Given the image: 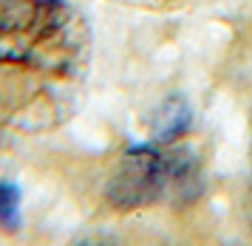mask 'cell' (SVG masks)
<instances>
[{"label": "cell", "instance_id": "obj_1", "mask_svg": "<svg viewBox=\"0 0 252 246\" xmlns=\"http://www.w3.org/2000/svg\"><path fill=\"white\" fill-rule=\"evenodd\" d=\"M88 29L65 0L0 3V127L48 130L74 108Z\"/></svg>", "mask_w": 252, "mask_h": 246}, {"label": "cell", "instance_id": "obj_2", "mask_svg": "<svg viewBox=\"0 0 252 246\" xmlns=\"http://www.w3.org/2000/svg\"><path fill=\"white\" fill-rule=\"evenodd\" d=\"M167 192V150L156 145L130 147L108 181V201L116 210H139L164 201Z\"/></svg>", "mask_w": 252, "mask_h": 246}, {"label": "cell", "instance_id": "obj_3", "mask_svg": "<svg viewBox=\"0 0 252 246\" xmlns=\"http://www.w3.org/2000/svg\"><path fill=\"white\" fill-rule=\"evenodd\" d=\"M201 195V167L193 150H167V192L164 201L173 207L193 204Z\"/></svg>", "mask_w": 252, "mask_h": 246}, {"label": "cell", "instance_id": "obj_4", "mask_svg": "<svg viewBox=\"0 0 252 246\" xmlns=\"http://www.w3.org/2000/svg\"><path fill=\"white\" fill-rule=\"evenodd\" d=\"M190 105L184 102V96L173 93L156 108V116H153V145H173L179 142L187 127H190Z\"/></svg>", "mask_w": 252, "mask_h": 246}, {"label": "cell", "instance_id": "obj_5", "mask_svg": "<svg viewBox=\"0 0 252 246\" xmlns=\"http://www.w3.org/2000/svg\"><path fill=\"white\" fill-rule=\"evenodd\" d=\"M0 226L6 232L20 226V187L12 181H0Z\"/></svg>", "mask_w": 252, "mask_h": 246}, {"label": "cell", "instance_id": "obj_6", "mask_svg": "<svg viewBox=\"0 0 252 246\" xmlns=\"http://www.w3.org/2000/svg\"><path fill=\"white\" fill-rule=\"evenodd\" d=\"M74 246H119V241L114 235H108V232H96V235H88L82 241H77Z\"/></svg>", "mask_w": 252, "mask_h": 246}]
</instances>
